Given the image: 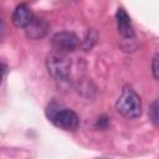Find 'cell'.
Instances as JSON below:
<instances>
[{
    "instance_id": "7a4b0ae2",
    "label": "cell",
    "mask_w": 159,
    "mask_h": 159,
    "mask_svg": "<svg viewBox=\"0 0 159 159\" xmlns=\"http://www.w3.org/2000/svg\"><path fill=\"white\" fill-rule=\"evenodd\" d=\"M116 109L122 117L127 119H135L142 114L140 97L133 88L124 86L116 102Z\"/></svg>"
},
{
    "instance_id": "9c48e42d",
    "label": "cell",
    "mask_w": 159,
    "mask_h": 159,
    "mask_svg": "<svg viewBox=\"0 0 159 159\" xmlns=\"http://www.w3.org/2000/svg\"><path fill=\"white\" fill-rule=\"evenodd\" d=\"M148 114H149L150 122H152L154 125H158V127H159V99H155V101L150 104L149 111H148Z\"/></svg>"
},
{
    "instance_id": "5b68a950",
    "label": "cell",
    "mask_w": 159,
    "mask_h": 159,
    "mask_svg": "<svg viewBox=\"0 0 159 159\" xmlns=\"http://www.w3.org/2000/svg\"><path fill=\"white\" fill-rule=\"evenodd\" d=\"M116 20H117V29L118 32L122 37H124L125 40L132 41L134 39V29L132 26V21L129 15L125 12V10L123 7H118L117 12H116Z\"/></svg>"
},
{
    "instance_id": "8992f818",
    "label": "cell",
    "mask_w": 159,
    "mask_h": 159,
    "mask_svg": "<svg viewBox=\"0 0 159 159\" xmlns=\"http://www.w3.org/2000/svg\"><path fill=\"white\" fill-rule=\"evenodd\" d=\"M50 30V25L45 19L41 17H34L32 21L25 27V34L31 40H40L46 36V34Z\"/></svg>"
},
{
    "instance_id": "3957f363",
    "label": "cell",
    "mask_w": 159,
    "mask_h": 159,
    "mask_svg": "<svg viewBox=\"0 0 159 159\" xmlns=\"http://www.w3.org/2000/svg\"><path fill=\"white\" fill-rule=\"evenodd\" d=\"M46 68L53 80L68 81L71 75V61L63 52L55 51L47 56Z\"/></svg>"
},
{
    "instance_id": "30bf717a",
    "label": "cell",
    "mask_w": 159,
    "mask_h": 159,
    "mask_svg": "<svg viewBox=\"0 0 159 159\" xmlns=\"http://www.w3.org/2000/svg\"><path fill=\"white\" fill-rule=\"evenodd\" d=\"M152 72H153L154 78L159 81V53H157L153 57V61H152Z\"/></svg>"
},
{
    "instance_id": "ba28073f",
    "label": "cell",
    "mask_w": 159,
    "mask_h": 159,
    "mask_svg": "<svg viewBox=\"0 0 159 159\" xmlns=\"http://www.w3.org/2000/svg\"><path fill=\"white\" fill-rule=\"evenodd\" d=\"M97 39H98L97 32H96L93 29L88 30L87 34H86V36H84V39H83V41H82V43H81V47L83 48V51H89V50H92V47H93V46L96 45V42H97Z\"/></svg>"
},
{
    "instance_id": "52a82bcc",
    "label": "cell",
    "mask_w": 159,
    "mask_h": 159,
    "mask_svg": "<svg viewBox=\"0 0 159 159\" xmlns=\"http://www.w3.org/2000/svg\"><path fill=\"white\" fill-rule=\"evenodd\" d=\"M35 16L32 15L30 7L26 5V4H20L15 7L14 12H12V16H11V21L14 24V26L16 27H21V29H25L34 19Z\"/></svg>"
},
{
    "instance_id": "277c9868",
    "label": "cell",
    "mask_w": 159,
    "mask_h": 159,
    "mask_svg": "<svg viewBox=\"0 0 159 159\" xmlns=\"http://www.w3.org/2000/svg\"><path fill=\"white\" fill-rule=\"evenodd\" d=\"M51 45H52L55 51L66 53V52L75 51L80 45V40H78L77 35L73 32L61 31V32H57L52 36Z\"/></svg>"
},
{
    "instance_id": "6da1fadb",
    "label": "cell",
    "mask_w": 159,
    "mask_h": 159,
    "mask_svg": "<svg viewBox=\"0 0 159 159\" xmlns=\"http://www.w3.org/2000/svg\"><path fill=\"white\" fill-rule=\"evenodd\" d=\"M46 117L53 125L62 130H75L80 124V118L72 109L55 101L46 107Z\"/></svg>"
}]
</instances>
